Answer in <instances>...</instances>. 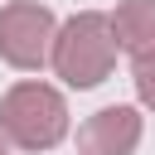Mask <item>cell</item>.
Segmentation results:
<instances>
[{"label":"cell","mask_w":155,"mask_h":155,"mask_svg":"<svg viewBox=\"0 0 155 155\" xmlns=\"http://www.w3.org/2000/svg\"><path fill=\"white\" fill-rule=\"evenodd\" d=\"M116 34H111V15H102V10H78L73 19H63L58 24V39H53V73L68 82V87H78V92H87V87H102L107 78H111V68H116Z\"/></svg>","instance_id":"1"},{"label":"cell","mask_w":155,"mask_h":155,"mask_svg":"<svg viewBox=\"0 0 155 155\" xmlns=\"http://www.w3.org/2000/svg\"><path fill=\"white\" fill-rule=\"evenodd\" d=\"M68 102H63V92L58 87H48V82H34V78H24V82H15L5 97H0V131H5V140L10 145H19V150H53L63 136H68Z\"/></svg>","instance_id":"2"},{"label":"cell","mask_w":155,"mask_h":155,"mask_svg":"<svg viewBox=\"0 0 155 155\" xmlns=\"http://www.w3.org/2000/svg\"><path fill=\"white\" fill-rule=\"evenodd\" d=\"M53 39H58V19L48 5L39 0H15L0 10V58L19 73H39L53 58Z\"/></svg>","instance_id":"3"},{"label":"cell","mask_w":155,"mask_h":155,"mask_svg":"<svg viewBox=\"0 0 155 155\" xmlns=\"http://www.w3.org/2000/svg\"><path fill=\"white\" fill-rule=\"evenodd\" d=\"M145 136V116L136 107H102L78 126V155H136Z\"/></svg>","instance_id":"4"},{"label":"cell","mask_w":155,"mask_h":155,"mask_svg":"<svg viewBox=\"0 0 155 155\" xmlns=\"http://www.w3.org/2000/svg\"><path fill=\"white\" fill-rule=\"evenodd\" d=\"M111 34H116V48L131 58L155 53V0H116Z\"/></svg>","instance_id":"5"},{"label":"cell","mask_w":155,"mask_h":155,"mask_svg":"<svg viewBox=\"0 0 155 155\" xmlns=\"http://www.w3.org/2000/svg\"><path fill=\"white\" fill-rule=\"evenodd\" d=\"M131 82H136V102L145 111H155V53L131 58Z\"/></svg>","instance_id":"6"},{"label":"cell","mask_w":155,"mask_h":155,"mask_svg":"<svg viewBox=\"0 0 155 155\" xmlns=\"http://www.w3.org/2000/svg\"><path fill=\"white\" fill-rule=\"evenodd\" d=\"M0 155H10V140H5V131H0Z\"/></svg>","instance_id":"7"}]
</instances>
